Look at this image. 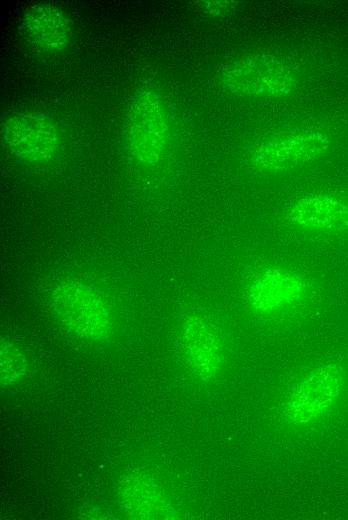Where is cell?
Returning a JSON list of instances; mask_svg holds the SVG:
<instances>
[{
    "label": "cell",
    "mask_w": 348,
    "mask_h": 520,
    "mask_svg": "<svg viewBox=\"0 0 348 520\" xmlns=\"http://www.w3.org/2000/svg\"><path fill=\"white\" fill-rule=\"evenodd\" d=\"M52 310L61 325L75 337L90 342L106 340L112 329L111 314L101 294L76 279L55 286Z\"/></svg>",
    "instance_id": "1"
},
{
    "label": "cell",
    "mask_w": 348,
    "mask_h": 520,
    "mask_svg": "<svg viewBox=\"0 0 348 520\" xmlns=\"http://www.w3.org/2000/svg\"><path fill=\"white\" fill-rule=\"evenodd\" d=\"M221 78L226 89L243 97L280 98L297 86V76L288 63L261 53L230 61L222 69Z\"/></svg>",
    "instance_id": "2"
},
{
    "label": "cell",
    "mask_w": 348,
    "mask_h": 520,
    "mask_svg": "<svg viewBox=\"0 0 348 520\" xmlns=\"http://www.w3.org/2000/svg\"><path fill=\"white\" fill-rule=\"evenodd\" d=\"M129 145L138 161L155 165L169 143V122L163 101L152 88H141L128 114Z\"/></svg>",
    "instance_id": "3"
},
{
    "label": "cell",
    "mask_w": 348,
    "mask_h": 520,
    "mask_svg": "<svg viewBox=\"0 0 348 520\" xmlns=\"http://www.w3.org/2000/svg\"><path fill=\"white\" fill-rule=\"evenodd\" d=\"M329 138L312 129L283 132L263 140L251 155L253 167L267 174L312 163L329 150Z\"/></svg>",
    "instance_id": "4"
},
{
    "label": "cell",
    "mask_w": 348,
    "mask_h": 520,
    "mask_svg": "<svg viewBox=\"0 0 348 520\" xmlns=\"http://www.w3.org/2000/svg\"><path fill=\"white\" fill-rule=\"evenodd\" d=\"M2 138L15 158L33 165L49 162L60 147L56 124L41 113L13 114L3 124Z\"/></svg>",
    "instance_id": "5"
},
{
    "label": "cell",
    "mask_w": 348,
    "mask_h": 520,
    "mask_svg": "<svg viewBox=\"0 0 348 520\" xmlns=\"http://www.w3.org/2000/svg\"><path fill=\"white\" fill-rule=\"evenodd\" d=\"M343 387L339 366L327 363L318 366L300 381L286 404V416L295 425L312 423L336 404Z\"/></svg>",
    "instance_id": "6"
},
{
    "label": "cell",
    "mask_w": 348,
    "mask_h": 520,
    "mask_svg": "<svg viewBox=\"0 0 348 520\" xmlns=\"http://www.w3.org/2000/svg\"><path fill=\"white\" fill-rule=\"evenodd\" d=\"M308 289L309 283L300 272L280 265H269L252 276L246 297L256 314L273 315L300 303Z\"/></svg>",
    "instance_id": "7"
},
{
    "label": "cell",
    "mask_w": 348,
    "mask_h": 520,
    "mask_svg": "<svg viewBox=\"0 0 348 520\" xmlns=\"http://www.w3.org/2000/svg\"><path fill=\"white\" fill-rule=\"evenodd\" d=\"M182 341L192 369L203 380L215 377L225 361L222 339L205 318L192 316L182 327Z\"/></svg>",
    "instance_id": "8"
},
{
    "label": "cell",
    "mask_w": 348,
    "mask_h": 520,
    "mask_svg": "<svg viewBox=\"0 0 348 520\" xmlns=\"http://www.w3.org/2000/svg\"><path fill=\"white\" fill-rule=\"evenodd\" d=\"M287 218L302 230L322 233L348 231V202L337 197L314 193L296 200Z\"/></svg>",
    "instance_id": "9"
},
{
    "label": "cell",
    "mask_w": 348,
    "mask_h": 520,
    "mask_svg": "<svg viewBox=\"0 0 348 520\" xmlns=\"http://www.w3.org/2000/svg\"><path fill=\"white\" fill-rule=\"evenodd\" d=\"M23 30L29 42L45 52H59L71 43L72 28L67 15L51 3H36L23 16Z\"/></svg>",
    "instance_id": "10"
},
{
    "label": "cell",
    "mask_w": 348,
    "mask_h": 520,
    "mask_svg": "<svg viewBox=\"0 0 348 520\" xmlns=\"http://www.w3.org/2000/svg\"><path fill=\"white\" fill-rule=\"evenodd\" d=\"M120 499L130 515L141 519H172L176 514L159 485L149 477L129 476L120 486Z\"/></svg>",
    "instance_id": "11"
},
{
    "label": "cell",
    "mask_w": 348,
    "mask_h": 520,
    "mask_svg": "<svg viewBox=\"0 0 348 520\" xmlns=\"http://www.w3.org/2000/svg\"><path fill=\"white\" fill-rule=\"evenodd\" d=\"M1 386L18 381L27 371V361L21 351L11 342L1 340Z\"/></svg>",
    "instance_id": "12"
}]
</instances>
